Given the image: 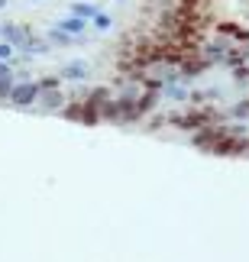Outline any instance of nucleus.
<instances>
[{
	"label": "nucleus",
	"instance_id": "obj_1",
	"mask_svg": "<svg viewBox=\"0 0 249 262\" xmlns=\"http://www.w3.org/2000/svg\"><path fill=\"white\" fill-rule=\"evenodd\" d=\"M36 97H39V84L36 81H13V88H10V104L13 107H33L36 104Z\"/></svg>",
	"mask_w": 249,
	"mask_h": 262
},
{
	"label": "nucleus",
	"instance_id": "obj_2",
	"mask_svg": "<svg viewBox=\"0 0 249 262\" xmlns=\"http://www.w3.org/2000/svg\"><path fill=\"white\" fill-rule=\"evenodd\" d=\"M33 36V29L23 26V23H0V39H7L13 49H23Z\"/></svg>",
	"mask_w": 249,
	"mask_h": 262
},
{
	"label": "nucleus",
	"instance_id": "obj_3",
	"mask_svg": "<svg viewBox=\"0 0 249 262\" xmlns=\"http://www.w3.org/2000/svg\"><path fill=\"white\" fill-rule=\"evenodd\" d=\"M58 78H62V81H84V78H91V65H87L84 58H75V62L58 68Z\"/></svg>",
	"mask_w": 249,
	"mask_h": 262
},
{
	"label": "nucleus",
	"instance_id": "obj_4",
	"mask_svg": "<svg viewBox=\"0 0 249 262\" xmlns=\"http://www.w3.org/2000/svg\"><path fill=\"white\" fill-rule=\"evenodd\" d=\"M65 94H62V88H49V91H39V97H36V104L49 110V114H55V110H62L65 107Z\"/></svg>",
	"mask_w": 249,
	"mask_h": 262
},
{
	"label": "nucleus",
	"instance_id": "obj_5",
	"mask_svg": "<svg viewBox=\"0 0 249 262\" xmlns=\"http://www.w3.org/2000/svg\"><path fill=\"white\" fill-rule=\"evenodd\" d=\"M55 26L62 29V33H68V36H84V33H87V19L75 16V13H72V16H62Z\"/></svg>",
	"mask_w": 249,
	"mask_h": 262
},
{
	"label": "nucleus",
	"instance_id": "obj_6",
	"mask_svg": "<svg viewBox=\"0 0 249 262\" xmlns=\"http://www.w3.org/2000/svg\"><path fill=\"white\" fill-rule=\"evenodd\" d=\"M97 10H101V7H97L94 0H78V4H72V13H75V16H81V19H91Z\"/></svg>",
	"mask_w": 249,
	"mask_h": 262
},
{
	"label": "nucleus",
	"instance_id": "obj_7",
	"mask_svg": "<svg viewBox=\"0 0 249 262\" xmlns=\"http://www.w3.org/2000/svg\"><path fill=\"white\" fill-rule=\"evenodd\" d=\"M87 26H94L97 33H107V29L114 26V16H110V13H104V10H97V13L87 19Z\"/></svg>",
	"mask_w": 249,
	"mask_h": 262
},
{
	"label": "nucleus",
	"instance_id": "obj_8",
	"mask_svg": "<svg viewBox=\"0 0 249 262\" xmlns=\"http://www.w3.org/2000/svg\"><path fill=\"white\" fill-rule=\"evenodd\" d=\"M46 39H49L52 46H75L81 36H68V33H62V29L55 26V29H49V36H46Z\"/></svg>",
	"mask_w": 249,
	"mask_h": 262
},
{
	"label": "nucleus",
	"instance_id": "obj_9",
	"mask_svg": "<svg viewBox=\"0 0 249 262\" xmlns=\"http://www.w3.org/2000/svg\"><path fill=\"white\" fill-rule=\"evenodd\" d=\"M217 29H220L223 36H236V39H243V42H249V29H240L236 23H220Z\"/></svg>",
	"mask_w": 249,
	"mask_h": 262
},
{
	"label": "nucleus",
	"instance_id": "obj_10",
	"mask_svg": "<svg viewBox=\"0 0 249 262\" xmlns=\"http://www.w3.org/2000/svg\"><path fill=\"white\" fill-rule=\"evenodd\" d=\"M13 55H16V49L7 39H0V62H13Z\"/></svg>",
	"mask_w": 249,
	"mask_h": 262
},
{
	"label": "nucleus",
	"instance_id": "obj_11",
	"mask_svg": "<svg viewBox=\"0 0 249 262\" xmlns=\"http://www.w3.org/2000/svg\"><path fill=\"white\" fill-rule=\"evenodd\" d=\"M36 84H39V91H49V88H58V84H62V78H58V75H46L42 81H36Z\"/></svg>",
	"mask_w": 249,
	"mask_h": 262
},
{
	"label": "nucleus",
	"instance_id": "obj_12",
	"mask_svg": "<svg viewBox=\"0 0 249 262\" xmlns=\"http://www.w3.org/2000/svg\"><path fill=\"white\" fill-rule=\"evenodd\" d=\"M233 117L236 120H249V100H240V104L233 107Z\"/></svg>",
	"mask_w": 249,
	"mask_h": 262
},
{
	"label": "nucleus",
	"instance_id": "obj_13",
	"mask_svg": "<svg viewBox=\"0 0 249 262\" xmlns=\"http://www.w3.org/2000/svg\"><path fill=\"white\" fill-rule=\"evenodd\" d=\"M10 88H13V78H0V100L10 97Z\"/></svg>",
	"mask_w": 249,
	"mask_h": 262
},
{
	"label": "nucleus",
	"instance_id": "obj_14",
	"mask_svg": "<svg viewBox=\"0 0 249 262\" xmlns=\"http://www.w3.org/2000/svg\"><path fill=\"white\" fill-rule=\"evenodd\" d=\"M0 78H16L13 75V62H0Z\"/></svg>",
	"mask_w": 249,
	"mask_h": 262
},
{
	"label": "nucleus",
	"instance_id": "obj_15",
	"mask_svg": "<svg viewBox=\"0 0 249 262\" xmlns=\"http://www.w3.org/2000/svg\"><path fill=\"white\" fill-rule=\"evenodd\" d=\"M4 7H7V0H0V10H4Z\"/></svg>",
	"mask_w": 249,
	"mask_h": 262
},
{
	"label": "nucleus",
	"instance_id": "obj_16",
	"mask_svg": "<svg viewBox=\"0 0 249 262\" xmlns=\"http://www.w3.org/2000/svg\"><path fill=\"white\" fill-rule=\"evenodd\" d=\"M117 4H126V0H117Z\"/></svg>",
	"mask_w": 249,
	"mask_h": 262
},
{
	"label": "nucleus",
	"instance_id": "obj_17",
	"mask_svg": "<svg viewBox=\"0 0 249 262\" xmlns=\"http://www.w3.org/2000/svg\"><path fill=\"white\" fill-rule=\"evenodd\" d=\"M246 156H249V152H246Z\"/></svg>",
	"mask_w": 249,
	"mask_h": 262
}]
</instances>
